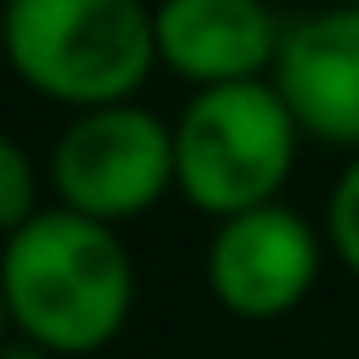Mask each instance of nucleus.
Instances as JSON below:
<instances>
[{
    "label": "nucleus",
    "instance_id": "obj_5",
    "mask_svg": "<svg viewBox=\"0 0 359 359\" xmlns=\"http://www.w3.org/2000/svg\"><path fill=\"white\" fill-rule=\"evenodd\" d=\"M208 292L236 320H280L292 314L320 280V230L286 208H252L219 219L208 236Z\"/></svg>",
    "mask_w": 359,
    "mask_h": 359
},
{
    "label": "nucleus",
    "instance_id": "obj_2",
    "mask_svg": "<svg viewBox=\"0 0 359 359\" xmlns=\"http://www.w3.org/2000/svg\"><path fill=\"white\" fill-rule=\"evenodd\" d=\"M6 67L45 101L95 112L123 107L157 67L146 0H0Z\"/></svg>",
    "mask_w": 359,
    "mask_h": 359
},
{
    "label": "nucleus",
    "instance_id": "obj_9",
    "mask_svg": "<svg viewBox=\"0 0 359 359\" xmlns=\"http://www.w3.org/2000/svg\"><path fill=\"white\" fill-rule=\"evenodd\" d=\"M325 236H331L337 258L359 275V151L348 157V168H342L337 185H331V202H325Z\"/></svg>",
    "mask_w": 359,
    "mask_h": 359
},
{
    "label": "nucleus",
    "instance_id": "obj_11",
    "mask_svg": "<svg viewBox=\"0 0 359 359\" xmlns=\"http://www.w3.org/2000/svg\"><path fill=\"white\" fill-rule=\"evenodd\" d=\"M0 359H39L34 348H0Z\"/></svg>",
    "mask_w": 359,
    "mask_h": 359
},
{
    "label": "nucleus",
    "instance_id": "obj_4",
    "mask_svg": "<svg viewBox=\"0 0 359 359\" xmlns=\"http://www.w3.org/2000/svg\"><path fill=\"white\" fill-rule=\"evenodd\" d=\"M56 208L95 224H123L174 191V123L140 101L73 112L50 146Z\"/></svg>",
    "mask_w": 359,
    "mask_h": 359
},
{
    "label": "nucleus",
    "instance_id": "obj_8",
    "mask_svg": "<svg viewBox=\"0 0 359 359\" xmlns=\"http://www.w3.org/2000/svg\"><path fill=\"white\" fill-rule=\"evenodd\" d=\"M39 163L28 157L22 140L0 129V241H11L28 219H39Z\"/></svg>",
    "mask_w": 359,
    "mask_h": 359
},
{
    "label": "nucleus",
    "instance_id": "obj_13",
    "mask_svg": "<svg viewBox=\"0 0 359 359\" xmlns=\"http://www.w3.org/2000/svg\"><path fill=\"white\" fill-rule=\"evenodd\" d=\"M331 6H359V0H331Z\"/></svg>",
    "mask_w": 359,
    "mask_h": 359
},
{
    "label": "nucleus",
    "instance_id": "obj_3",
    "mask_svg": "<svg viewBox=\"0 0 359 359\" xmlns=\"http://www.w3.org/2000/svg\"><path fill=\"white\" fill-rule=\"evenodd\" d=\"M303 129L269 79L196 90L174 118V191L213 219L280 202Z\"/></svg>",
    "mask_w": 359,
    "mask_h": 359
},
{
    "label": "nucleus",
    "instance_id": "obj_1",
    "mask_svg": "<svg viewBox=\"0 0 359 359\" xmlns=\"http://www.w3.org/2000/svg\"><path fill=\"white\" fill-rule=\"evenodd\" d=\"M0 286L11 331L34 353H95L135 309V258L112 224L67 208H45L11 241H0Z\"/></svg>",
    "mask_w": 359,
    "mask_h": 359
},
{
    "label": "nucleus",
    "instance_id": "obj_12",
    "mask_svg": "<svg viewBox=\"0 0 359 359\" xmlns=\"http://www.w3.org/2000/svg\"><path fill=\"white\" fill-rule=\"evenodd\" d=\"M0 67H6V22H0Z\"/></svg>",
    "mask_w": 359,
    "mask_h": 359
},
{
    "label": "nucleus",
    "instance_id": "obj_10",
    "mask_svg": "<svg viewBox=\"0 0 359 359\" xmlns=\"http://www.w3.org/2000/svg\"><path fill=\"white\" fill-rule=\"evenodd\" d=\"M6 331H11V309H6V286H0V348H6Z\"/></svg>",
    "mask_w": 359,
    "mask_h": 359
},
{
    "label": "nucleus",
    "instance_id": "obj_7",
    "mask_svg": "<svg viewBox=\"0 0 359 359\" xmlns=\"http://www.w3.org/2000/svg\"><path fill=\"white\" fill-rule=\"evenodd\" d=\"M157 62L196 90L269 79L280 50V17L269 0H157Z\"/></svg>",
    "mask_w": 359,
    "mask_h": 359
},
{
    "label": "nucleus",
    "instance_id": "obj_6",
    "mask_svg": "<svg viewBox=\"0 0 359 359\" xmlns=\"http://www.w3.org/2000/svg\"><path fill=\"white\" fill-rule=\"evenodd\" d=\"M269 84L309 140L359 151V6L292 17L280 28Z\"/></svg>",
    "mask_w": 359,
    "mask_h": 359
}]
</instances>
